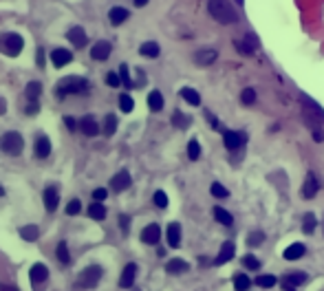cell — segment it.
<instances>
[{
    "mask_svg": "<svg viewBox=\"0 0 324 291\" xmlns=\"http://www.w3.org/2000/svg\"><path fill=\"white\" fill-rule=\"evenodd\" d=\"M207 9H210V16L214 18V20L221 22V24L238 22L236 11H234V7H232L227 0H207Z\"/></svg>",
    "mask_w": 324,
    "mask_h": 291,
    "instance_id": "6da1fadb",
    "label": "cell"
},
{
    "mask_svg": "<svg viewBox=\"0 0 324 291\" xmlns=\"http://www.w3.org/2000/svg\"><path fill=\"white\" fill-rule=\"evenodd\" d=\"M88 90V82L84 80V77H62V80L58 82L56 86V97H60V100H64L66 95H82Z\"/></svg>",
    "mask_w": 324,
    "mask_h": 291,
    "instance_id": "7a4b0ae2",
    "label": "cell"
},
{
    "mask_svg": "<svg viewBox=\"0 0 324 291\" xmlns=\"http://www.w3.org/2000/svg\"><path fill=\"white\" fill-rule=\"evenodd\" d=\"M24 148V139L20 132L11 130V132H5L3 137H0V150H3L5 155H11V157H18L22 153Z\"/></svg>",
    "mask_w": 324,
    "mask_h": 291,
    "instance_id": "3957f363",
    "label": "cell"
},
{
    "mask_svg": "<svg viewBox=\"0 0 324 291\" xmlns=\"http://www.w3.org/2000/svg\"><path fill=\"white\" fill-rule=\"evenodd\" d=\"M22 46H24V40H22V35H18V33H5L3 38H0V51L9 58H16L18 53L22 51Z\"/></svg>",
    "mask_w": 324,
    "mask_h": 291,
    "instance_id": "277c9868",
    "label": "cell"
},
{
    "mask_svg": "<svg viewBox=\"0 0 324 291\" xmlns=\"http://www.w3.org/2000/svg\"><path fill=\"white\" fill-rule=\"evenodd\" d=\"M102 278V267L100 265H90L86 269H82V274L77 276V287L82 289H93Z\"/></svg>",
    "mask_w": 324,
    "mask_h": 291,
    "instance_id": "5b68a950",
    "label": "cell"
},
{
    "mask_svg": "<svg viewBox=\"0 0 324 291\" xmlns=\"http://www.w3.org/2000/svg\"><path fill=\"white\" fill-rule=\"evenodd\" d=\"M223 141H225V148L227 150H238V148L245 146L247 135L243 130H225L223 132Z\"/></svg>",
    "mask_w": 324,
    "mask_h": 291,
    "instance_id": "8992f818",
    "label": "cell"
},
{
    "mask_svg": "<svg viewBox=\"0 0 324 291\" xmlns=\"http://www.w3.org/2000/svg\"><path fill=\"white\" fill-rule=\"evenodd\" d=\"M111 51H113L111 42L100 40V42H95V44H93V48H90V58L97 60V62H104V60L111 56Z\"/></svg>",
    "mask_w": 324,
    "mask_h": 291,
    "instance_id": "52a82bcc",
    "label": "cell"
},
{
    "mask_svg": "<svg viewBox=\"0 0 324 291\" xmlns=\"http://www.w3.org/2000/svg\"><path fill=\"white\" fill-rule=\"evenodd\" d=\"M317 190H320V181L313 172H307V179H304V185H302V197L304 199H313Z\"/></svg>",
    "mask_w": 324,
    "mask_h": 291,
    "instance_id": "ba28073f",
    "label": "cell"
},
{
    "mask_svg": "<svg viewBox=\"0 0 324 291\" xmlns=\"http://www.w3.org/2000/svg\"><path fill=\"white\" fill-rule=\"evenodd\" d=\"M130 183H132V179H130V174H128V170H119V172L111 179V187L115 192H124Z\"/></svg>",
    "mask_w": 324,
    "mask_h": 291,
    "instance_id": "9c48e42d",
    "label": "cell"
},
{
    "mask_svg": "<svg viewBox=\"0 0 324 291\" xmlns=\"http://www.w3.org/2000/svg\"><path fill=\"white\" fill-rule=\"evenodd\" d=\"M79 130H82L86 137H95L97 132H100V126H97L93 115H84L82 121H79Z\"/></svg>",
    "mask_w": 324,
    "mask_h": 291,
    "instance_id": "30bf717a",
    "label": "cell"
},
{
    "mask_svg": "<svg viewBox=\"0 0 324 291\" xmlns=\"http://www.w3.org/2000/svg\"><path fill=\"white\" fill-rule=\"evenodd\" d=\"M234 252H236V245H234V243H232V240L223 243V247H221V252H218L216 260H214V265H225V263H229V260L234 258Z\"/></svg>",
    "mask_w": 324,
    "mask_h": 291,
    "instance_id": "8fae6325",
    "label": "cell"
},
{
    "mask_svg": "<svg viewBox=\"0 0 324 291\" xmlns=\"http://www.w3.org/2000/svg\"><path fill=\"white\" fill-rule=\"evenodd\" d=\"M71 60H73V56H71L69 48H56V51L51 53V62H53L56 69H62V66H66Z\"/></svg>",
    "mask_w": 324,
    "mask_h": 291,
    "instance_id": "7c38bea8",
    "label": "cell"
},
{
    "mask_svg": "<svg viewBox=\"0 0 324 291\" xmlns=\"http://www.w3.org/2000/svg\"><path fill=\"white\" fill-rule=\"evenodd\" d=\"M218 58V51H214V48H203V51L194 53V62L199 66H210L212 62H216Z\"/></svg>",
    "mask_w": 324,
    "mask_h": 291,
    "instance_id": "4fadbf2b",
    "label": "cell"
},
{
    "mask_svg": "<svg viewBox=\"0 0 324 291\" xmlns=\"http://www.w3.org/2000/svg\"><path fill=\"white\" fill-rule=\"evenodd\" d=\"M134 276H137V265L134 263H128L124 267V271H121V278H119V287H132V282H134Z\"/></svg>",
    "mask_w": 324,
    "mask_h": 291,
    "instance_id": "5bb4252c",
    "label": "cell"
},
{
    "mask_svg": "<svg viewBox=\"0 0 324 291\" xmlns=\"http://www.w3.org/2000/svg\"><path fill=\"white\" fill-rule=\"evenodd\" d=\"M159 238H161V227H159L157 223H152V225L144 227V232H142V240H144V243H148V245H157Z\"/></svg>",
    "mask_w": 324,
    "mask_h": 291,
    "instance_id": "9a60e30c",
    "label": "cell"
},
{
    "mask_svg": "<svg viewBox=\"0 0 324 291\" xmlns=\"http://www.w3.org/2000/svg\"><path fill=\"white\" fill-rule=\"evenodd\" d=\"M49 155H51V141H49L47 135H40L35 139V157L38 159H47Z\"/></svg>",
    "mask_w": 324,
    "mask_h": 291,
    "instance_id": "2e32d148",
    "label": "cell"
},
{
    "mask_svg": "<svg viewBox=\"0 0 324 291\" xmlns=\"http://www.w3.org/2000/svg\"><path fill=\"white\" fill-rule=\"evenodd\" d=\"M128 18H130V11L124 9V7H113L111 11H108V20H111V24H115V27L124 24Z\"/></svg>",
    "mask_w": 324,
    "mask_h": 291,
    "instance_id": "e0dca14e",
    "label": "cell"
},
{
    "mask_svg": "<svg viewBox=\"0 0 324 291\" xmlns=\"http://www.w3.org/2000/svg\"><path fill=\"white\" fill-rule=\"evenodd\" d=\"M29 278H31V282H33V284L44 282L47 278H49V267H47V265H42V263H35V265L31 267V271H29Z\"/></svg>",
    "mask_w": 324,
    "mask_h": 291,
    "instance_id": "ac0fdd59",
    "label": "cell"
},
{
    "mask_svg": "<svg viewBox=\"0 0 324 291\" xmlns=\"http://www.w3.org/2000/svg\"><path fill=\"white\" fill-rule=\"evenodd\" d=\"M66 38H69L71 44H75V48H82L84 44H86V33H84L82 27H73V29H69Z\"/></svg>",
    "mask_w": 324,
    "mask_h": 291,
    "instance_id": "d6986e66",
    "label": "cell"
},
{
    "mask_svg": "<svg viewBox=\"0 0 324 291\" xmlns=\"http://www.w3.org/2000/svg\"><path fill=\"white\" fill-rule=\"evenodd\" d=\"M302 106H304V113L307 115H313L315 119H320V121H324V111L320 106L315 104L311 97H307V95H302Z\"/></svg>",
    "mask_w": 324,
    "mask_h": 291,
    "instance_id": "ffe728a7",
    "label": "cell"
},
{
    "mask_svg": "<svg viewBox=\"0 0 324 291\" xmlns=\"http://www.w3.org/2000/svg\"><path fill=\"white\" fill-rule=\"evenodd\" d=\"M58 199H60L58 187L56 185H49L47 190H44V205H47L49 212H56L58 210Z\"/></svg>",
    "mask_w": 324,
    "mask_h": 291,
    "instance_id": "44dd1931",
    "label": "cell"
},
{
    "mask_svg": "<svg viewBox=\"0 0 324 291\" xmlns=\"http://www.w3.org/2000/svg\"><path fill=\"white\" fill-rule=\"evenodd\" d=\"M168 245L174 247V250L181 245V225L179 223H170L168 225Z\"/></svg>",
    "mask_w": 324,
    "mask_h": 291,
    "instance_id": "7402d4cb",
    "label": "cell"
},
{
    "mask_svg": "<svg viewBox=\"0 0 324 291\" xmlns=\"http://www.w3.org/2000/svg\"><path fill=\"white\" fill-rule=\"evenodd\" d=\"M166 269H168V274H186V271L190 269V265L181 258H172V260H168Z\"/></svg>",
    "mask_w": 324,
    "mask_h": 291,
    "instance_id": "603a6c76",
    "label": "cell"
},
{
    "mask_svg": "<svg viewBox=\"0 0 324 291\" xmlns=\"http://www.w3.org/2000/svg\"><path fill=\"white\" fill-rule=\"evenodd\" d=\"M304 252H307V250H304L302 243H293V245H289V247L285 250L283 256H285L287 260H298V258L304 256Z\"/></svg>",
    "mask_w": 324,
    "mask_h": 291,
    "instance_id": "cb8c5ba5",
    "label": "cell"
},
{
    "mask_svg": "<svg viewBox=\"0 0 324 291\" xmlns=\"http://www.w3.org/2000/svg\"><path fill=\"white\" fill-rule=\"evenodd\" d=\"M139 53H142L144 58L155 60V58H159V53H161V48H159V44H157V42H144V44L139 46Z\"/></svg>",
    "mask_w": 324,
    "mask_h": 291,
    "instance_id": "d4e9b609",
    "label": "cell"
},
{
    "mask_svg": "<svg viewBox=\"0 0 324 291\" xmlns=\"http://www.w3.org/2000/svg\"><path fill=\"white\" fill-rule=\"evenodd\" d=\"M307 274L304 271H289V274L285 276V282L283 284H291V287H298V284H304L307 282Z\"/></svg>",
    "mask_w": 324,
    "mask_h": 291,
    "instance_id": "484cf974",
    "label": "cell"
},
{
    "mask_svg": "<svg viewBox=\"0 0 324 291\" xmlns=\"http://www.w3.org/2000/svg\"><path fill=\"white\" fill-rule=\"evenodd\" d=\"M40 93H42V84L40 82H29L27 88H24V97H27L29 102H38Z\"/></svg>",
    "mask_w": 324,
    "mask_h": 291,
    "instance_id": "4316f807",
    "label": "cell"
},
{
    "mask_svg": "<svg viewBox=\"0 0 324 291\" xmlns=\"http://www.w3.org/2000/svg\"><path fill=\"white\" fill-rule=\"evenodd\" d=\"M20 236L27 243H33L40 238V229H38V225H24V227H20Z\"/></svg>",
    "mask_w": 324,
    "mask_h": 291,
    "instance_id": "83f0119b",
    "label": "cell"
},
{
    "mask_svg": "<svg viewBox=\"0 0 324 291\" xmlns=\"http://www.w3.org/2000/svg\"><path fill=\"white\" fill-rule=\"evenodd\" d=\"M181 97L188 102V104H192V106H199V104H201V95H199V90H194V88H190V86L181 88Z\"/></svg>",
    "mask_w": 324,
    "mask_h": 291,
    "instance_id": "f1b7e54d",
    "label": "cell"
},
{
    "mask_svg": "<svg viewBox=\"0 0 324 291\" xmlns=\"http://www.w3.org/2000/svg\"><path fill=\"white\" fill-rule=\"evenodd\" d=\"M148 106L152 113H159L163 108V95L159 93V90H152V93L148 95Z\"/></svg>",
    "mask_w": 324,
    "mask_h": 291,
    "instance_id": "f546056e",
    "label": "cell"
},
{
    "mask_svg": "<svg viewBox=\"0 0 324 291\" xmlns=\"http://www.w3.org/2000/svg\"><path fill=\"white\" fill-rule=\"evenodd\" d=\"M88 214H90V218H95V221H104V218H106V208H104L102 201H93Z\"/></svg>",
    "mask_w": 324,
    "mask_h": 291,
    "instance_id": "4dcf8cb0",
    "label": "cell"
},
{
    "mask_svg": "<svg viewBox=\"0 0 324 291\" xmlns=\"http://www.w3.org/2000/svg\"><path fill=\"white\" fill-rule=\"evenodd\" d=\"M56 256L62 265H69L71 263V256H69V247H66V240H60L58 243V250H56Z\"/></svg>",
    "mask_w": 324,
    "mask_h": 291,
    "instance_id": "1f68e13d",
    "label": "cell"
},
{
    "mask_svg": "<svg viewBox=\"0 0 324 291\" xmlns=\"http://www.w3.org/2000/svg\"><path fill=\"white\" fill-rule=\"evenodd\" d=\"M214 218H216L221 225H232V223H234L232 214H229L227 210H223V208H214Z\"/></svg>",
    "mask_w": 324,
    "mask_h": 291,
    "instance_id": "d6a6232c",
    "label": "cell"
},
{
    "mask_svg": "<svg viewBox=\"0 0 324 291\" xmlns=\"http://www.w3.org/2000/svg\"><path fill=\"white\" fill-rule=\"evenodd\" d=\"M172 124L176 126V128H188V126H190L192 124V119L190 117H188V115L186 113H181V111H176L174 115H172Z\"/></svg>",
    "mask_w": 324,
    "mask_h": 291,
    "instance_id": "836d02e7",
    "label": "cell"
},
{
    "mask_svg": "<svg viewBox=\"0 0 324 291\" xmlns=\"http://www.w3.org/2000/svg\"><path fill=\"white\" fill-rule=\"evenodd\" d=\"M315 225H317L315 214L307 212V214H304V218H302V229H304V234H313V232H315Z\"/></svg>",
    "mask_w": 324,
    "mask_h": 291,
    "instance_id": "e575fe53",
    "label": "cell"
},
{
    "mask_svg": "<svg viewBox=\"0 0 324 291\" xmlns=\"http://www.w3.org/2000/svg\"><path fill=\"white\" fill-rule=\"evenodd\" d=\"M249 284H252V280H249V276H245V274H238V276L234 278V287H236V291H247Z\"/></svg>",
    "mask_w": 324,
    "mask_h": 291,
    "instance_id": "d590c367",
    "label": "cell"
},
{
    "mask_svg": "<svg viewBox=\"0 0 324 291\" xmlns=\"http://www.w3.org/2000/svg\"><path fill=\"white\" fill-rule=\"evenodd\" d=\"M115 130H117V117H115V115H108L106 121H104V132L111 137V135H115Z\"/></svg>",
    "mask_w": 324,
    "mask_h": 291,
    "instance_id": "8d00e7d4",
    "label": "cell"
},
{
    "mask_svg": "<svg viewBox=\"0 0 324 291\" xmlns=\"http://www.w3.org/2000/svg\"><path fill=\"white\" fill-rule=\"evenodd\" d=\"M188 157H190L192 161H197L201 157V143L197 141V139H192V141L188 143Z\"/></svg>",
    "mask_w": 324,
    "mask_h": 291,
    "instance_id": "74e56055",
    "label": "cell"
},
{
    "mask_svg": "<svg viewBox=\"0 0 324 291\" xmlns=\"http://www.w3.org/2000/svg\"><path fill=\"white\" fill-rule=\"evenodd\" d=\"M262 240H265V234H262L260 229H256V232H252L247 236V245L249 247H258V245H262Z\"/></svg>",
    "mask_w": 324,
    "mask_h": 291,
    "instance_id": "f35d334b",
    "label": "cell"
},
{
    "mask_svg": "<svg viewBox=\"0 0 324 291\" xmlns=\"http://www.w3.org/2000/svg\"><path fill=\"white\" fill-rule=\"evenodd\" d=\"M119 108L124 113H130L132 108H134V102H132V97L128 95V93H124V95H119Z\"/></svg>",
    "mask_w": 324,
    "mask_h": 291,
    "instance_id": "ab89813d",
    "label": "cell"
},
{
    "mask_svg": "<svg viewBox=\"0 0 324 291\" xmlns=\"http://www.w3.org/2000/svg\"><path fill=\"white\" fill-rule=\"evenodd\" d=\"M210 192H212V197H216V199H227V197H229L227 187H223L221 183H212Z\"/></svg>",
    "mask_w": 324,
    "mask_h": 291,
    "instance_id": "60d3db41",
    "label": "cell"
},
{
    "mask_svg": "<svg viewBox=\"0 0 324 291\" xmlns=\"http://www.w3.org/2000/svg\"><path fill=\"white\" fill-rule=\"evenodd\" d=\"M241 102H243L245 106H252L254 102H256V90H254V88H245V90L241 93Z\"/></svg>",
    "mask_w": 324,
    "mask_h": 291,
    "instance_id": "b9f144b4",
    "label": "cell"
},
{
    "mask_svg": "<svg viewBox=\"0 0 324 291\" xmlns=\"http://www.w3.org/2000/svg\"><path fill=\"white\" fill-rule=\"evenodd\" d=\"M119 77H121V84H126L128 88L134 86L132 80H130V73H128V64H121V66H119Z\"/></svg>",
    "mask_w": 324,
    "mask_h": 291,
    "instance_id": "7bdbcfd3",
    "label": "cell"
},
{
    "mask_svg": "<svg viewBox=\"0 0 324 291\" xmlns=\"http://www.w3.org/2000/svg\"><path fill=\"white\" fill-rule=\"evenodd\" d=\"M155 205H157V208H161V210L168 208V194L163 192V190L155 192Z\"/></svg>",
    "mask_w": 324,
    "mask_h": 291,
    "instance_id": "ee69618b",
    "label": "cell"
},
{
    "mask_svg": "<svg viewBox=\"0 0 324 291\" xmlns=\"http://www.w3.org/2000/svg\"><path fill=\"white\" fill-rule=\"evenodd\" d=\"M256 284H258V287H273V284H276V276H258L256 278Z\"/></svg>",
    "mask_w": 324,
    "mask_h": 291,
    "instance_id": "f6af8a7d",
    "label": "cell"
},
{
    "mask_svg": "<svg viewBox=\"0 0 324 291\" xmlns=\"http://www.w3.org/2000/svg\"><path fill=\"white\" fill-rule=\"evenodd\" d=\"M236 48H238V51L243 53V56H252L256 46H254V44H249V42L245 40V42H236Z\"/></svg>",
    "mask_w": 324,
    "mask_h": 291,
    "instance_id": "bcb514c9",
    "label": "cell"
},
{
    "mask_svg": "<svg viewBox=\"0 0 324 291\" xmlns=\"http://www.w3.org/2000/svg\"><path fill=\"white\" fill-rule=\"evenodd\" d=\"M79 210H82V203H79L77 199H71V201H69V205H66V214H69V216H73V214H77Z\"/></svg>",
    "mask_w": 324,
    "mask_h": 291,
    "instance_id": "7dc6e473",
    "label": "cell"
},
{
    "mask_svg": "<svg viewBox=\"0 0 324 291\" xmlns=\"http://www.w3.org/2000/svg\"><path fill=\"white\" fill-rule=\"evenodd\" d=\"M243 265H245L247 267V269H260V260L258 258H254V256H245V258H243Z\"/></svg>",
    "mask_w": 324,
    "mask_h": 291,
    "instance_id": "c3c4849f",
    "label": "cell"
},
{
    "mask_svg": "<svg viewBox=\"0 0 324 291\" xmlns=\"http://www.w3.org/2000/svg\"><path fill=\"white\" fill-rule=\"evenodd\" d=\"M106 84H108V86H113V88H117L119 86V84H121V77H119V73H108V75H106Z\"/></svg>",
    "mask_w": 324,
    "mask_h": 291,
    "instance_id": "681fc988",
    "label": "cell"
},
{
    "mask_svg": "<svg viewBox=\"0 0 324 291\" xmlns=\"http://www.w3.org/2000/svg\"><path fill=\"white\" fill-rule=\"evenodd\" d=\"M119 225H121V232L128 234V229H130V218H128L126 214H121L119 216Z\"/></svg>",
    "mask_w": 324,
    "mask_h": 291,
    "instance_id": "f907efd6",
    "label": "cell"
},
{
    "mask_svg": "<svg viewBox=\"0 0 324 291\" xmlns=\"http://www.w3.org/2000/svg\"><path fill=\"white\" fill-rule=\"evenodd\" d=\"M64 124H66V128H69L71 132H75L79 128V121H75L73 117H64Z\"/></svg>",
    "mask_w": 324,
    "mask_h": 291,
    "instance_id": "816d5d0a",
    "label": "cell"
},
{
    "mask_svg": "<svg viewBox=\"0 0 324 291\" xmlns=\"http://www.w3.org/2000/svg\"><path fill=\"white\" fill-rule=\"evenodd\" d=\"M106 197H108V192L104 190V187H97V190L93 192V201H104Z\"/></svg>",
    "mask_w": 324,
    "mask_h": 291,
    "instance_id": "f5cc1de1",
    "label": "cell"
},
{
    "mask_svg": "<svg viewBox=\"0 0 324 291\" xmlns=\"http://www.w3.org/2000/svg\"><path fill=\"white\" fill-rule=\"evenodd\" d=\"M38 111H40V104H38V102H29V106L24 108V113H27V115H35Z\"/></svg>",
    "mask_w": 324,
    "mask_h": 291,
    "instance_id": "db71d44e",
    "label": "cell"
},
{
    "mask_svg": "<svg viewBox=\"0 0 324 291\" xmlns=\"http://www.w3.org/2000/svg\"><path fill=\"white\" fill-rule=\"evenodd\" d=\"M313 130V139L315 141H324V130L320 128V126H315V128H311Z\"/></svg>",
    "mask_w": 324,
    "mask_h": 291,
    "instance_id": "11a10c76",
    "label": "cell"
},
{
    "mask_svg": "<svg viewBox=\"0 0 324 291\" xmlns=\"http://www.w3.org/2000/svg\"><path fill=\"white\" fill-rule=\"evenodd\" d=\"M35 62H38V66H44V51L42 48H38V53H35Z\"/></svg>",
    "mask_w": 324,
    "mask_h": 291,
    "instance_id": "9f6ffc18",
    "label": "cell"
},
{
    "mask_svg": "<svg viewBox=\"0 0 324 291\" xmlns=\"http://www.w3.org/2000/svg\"><path fill=\"white\" fill-rule=\"evenodd\" d=\"M7 113V102H5V97H0V115Z\"/></svg>",
    "mask_w": 324,
    "mask_h": 291,
    "instance_id": "6f0895ef",
    "label": "cell"
},
{
    "mask_svg": "<svg viewBox=\"0 0 324 291\" xmlns=\"http://www.w3.org/2000/svg\"><path fill=\"white\" fill-rule=\"evenodd\" d=\"M0 291H20V289L11 287V284H0Z\"/></svg>",
    "mask_w": 324,
    "mask_h": 291,
    "instance_id": "680465c9",
    "label": "cell"
},
{
    "mask_svg": "<svg viewBox=\"0 0 324 291\" xmlns=\"http://www.w3.org/2000/svg\"><path fill=\"white\" fill-rule=\"evenodd\" d=\"M132 3H134V5H137V7H146V5H148V3H150V0H132Z\"/></svg>",
    "mask_w": 324,
    "mask_h": 291,
    "instance_id": "91938a15",
    "label": "cell"
},
{
    "mask_svg": "<svg viewBox=\"0 0 324 291\" xmlns=\"http://www.w3.org/2000/svg\"><path fill=\"white\" fill-rule=\"evenodd\" d=\"M285 291H296V287H291V284H285Z\"/></svg>",
    "mask_w": 324,
    "mask_h": 291,
    "instance_id": "94428289",
    "label": "cell"
},
{
    "mask_svg": "<svg viewBox=\"0 0 324 291\" xmlns=\"http://www.w3.org/2000/svg\"><path fill=\"white\" fill-rule=\"evenodd\" d=\"M0 197H5V187L3 185H0Z\"/></svg>",
    "mask_w": 324,
    "mask_h": 291,
    "instance_id": "6125c7cd",
    "label": "cell"
},
{
    "mask_svg": "<svg viewBox=\"0 0 324 291\" xmlns=\"http://www.w3.org/2000/svg\"><path fill=\"white\" fill-rule=\"evenodd\" d=\"M236 3H238V5H245V3H243V0H236Z\"/></svg>",
    "mask_w": 324,
    "mask_h": 291,
    "instance_id": "be15d7a7",
    "label": "cell"
},
{
    "mask_svg": "<svg viewBox=\"0 0 324 291\" xmlns=\"http://www.w3.org/2000/svg\"><path fill=\"white\" fill-rule=\"evenodd\" d=\"M134 291H139V289H134Z\"/></svg>",
    "mask_w": 324,
    "mask_h": 291,
    "instance_id": "e7e4bbea",
    "label": "cell"
}]
</instances>
